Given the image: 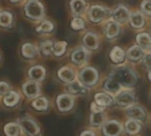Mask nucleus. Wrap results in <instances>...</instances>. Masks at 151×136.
I'll return each mask as SVG.
<instances>
[{
	"instance_id": "obj_23",
	"label": "nucleus",
	"mask_w": 151,
	"mask_h": 136,
	"mask_svg": "<svg viewBox=\"0 0 151 136\" xmlns=\"http://www.w3.org/2000/svg\"><path fill=\"white\" fill-rule=\"evenodd\" d=\"M110 57L113 62L121 63L125 60V52L121 47H114L110 53Z\"/></svg>"
},
{
	"instance_id": "obj_26",
	"label": "nucleus",
	"mask_w": 151,
	"mask_h": 136,
	"mask_svg": "<svg viewBox=\"0 0 151 136\" xmlns=\"http://www.w3.org/2000/svg\"><path fill=\"white\" fill-rule=\"evenodd\" d=\"M19 101V95L17 91H9L7 94H5V96L4 98V105L7 106H10V107L17 105Z\"/></svg>"
},
{
	"instance_id": "obj_4",
	"label": "nucleus",
	"mask_w": 151,
	"mask_h": 136,
	"mask_svg": "<svg viewBox=\"0 0 151 136\" xmlns=\"http://www.w3.org/2000/svg\"><path fill=\"white\" fill-rule=\"evenodd\" d=\"M98 72L92 67H87L83 69L80 73L81 82L87 86H93L98 81Z\"/></svg>"
},
{
	"instance_id": "obj_35",
	"label": "nucleus",
	"mask_w": 151,
	"mask_h": 136,
	"mask_svg": "<svg viewBox=\"0 0 151 136\" xmlns=\"http://www.w3.org/2000/svg\"><path fill=\"white\" fill-rule=\"evenodd\" d=\"M71 28L74 31H80L84 29L85 27V22L83 20V18H81L80 16L78 17H74L72 20H71Z\"/></svg>"
},
{
	"instance_id": "obj_25",
	"label": "nucleus",
	"mask_w": 151,
	"mask_h": 136,
	"mask_svg": "<svg viewBox=\"0 0 151 136\" xmlns=\"http://www.w3.org/2000/svg\"><path fill=\"white\" fill-rule=\"evenodd\" d=\"M119 25L117 22L115 21H111L107 24L106 25V29H105V33L108 39H113L116 36H118V34L119 33Z\"/></svg>"
},
{
	"instance_id": "obj_11",
	"label": "nucleus",
	"mask_w": 151,
	"mask_h": 136,
	"mask_svg": "<svg viewBox=\"0 0 151 136\" xmlns=\"http://www.w3.org/2000/svg\"><path fill=\"white\" fill-rule=\"evenodd\" d=\"M103 132L105 136H119L122 132V126L117 120H110L104 124Z\"/></svg>"
},
{
	"instance_id": "obj_6",
	"label": "nucleus",
	"mask_w": 151,
	"mask_h": 136,
	"mask_svg": "<svg viewBox=\"0 0 151 136\" xmlns=\"http://www.w3.org/2000/svg\"><path fill=\"white\" fill-rule=\"evenodd\" d=\"M55 31V24L53 21H51L50 19L48 18H43L42 20H41L40 22L35 24V33L42 35V36H45V35H50L51 33H53Z\"/></svg>"
},
{
	"instance_id": "obj_20",
	"label": "nucleus",
	"mask_w": 151,
	"mask_h": 136,
	"mask_svg": "<svg viewBox=\"0 0 151 136\" xmlns=\"http://www.w3.org/2000/svg\"><path fill=\"white\" fill-rule=\"evenodd\" d=\"M127 114L130 118L137 121H143L146 117L144 110L137 106H132L131 107H129V109L127 110Z\"/></svg>"
},
{
	"instance_id": "obj_8",
	"label": "nucleus",
	"mask_w": 151,
	"mask_h": 136,
	"mask_svg": "<svg viewBox=\"0 0 151 136\" xmlns=\"http://www.w3.org/2000/svg\"><path fill=\"white\" fill-rule=\"evenodd\" d=\"M20 127L29 136H37L40 134L38 125L31 119L25 118L20 120Z\"/></svg>"
},
{
	"instance_id": "obj_33",
	"label": "nucleus",
	"mask_w": 151,
	"mask_h": 136,
	"mask_svg": "<svg viewBox=\"0 0 151 136\" xmlns=\"http://www.w3.org/2000/svg\"><path fill=\"white\" fill-rule=\"evenodd\" d=\"M32 106L35 109L38 111H45L49 107V102L45 98L41 97V98L35 99V101L32 103Z\"/></svg>"
},
{
	"instance_id": "obj_7",
	"label": "nucleus",
	"mask_w": 151,
	"mask_h": 136,
	"mask_svg": "<svg viewBox=\"0 0 151 136\" xmlns=\"http://www.w3.org/2000/svg\"><path fill=\"white\" fill-rule=\"evenodd\" d=\"M115 100L121 107H131L135 102V97L134 94L129 91H122L118 92Z\"/></svg>"
},
{
	"instance_id": "obj_27",
	"label": "nucleus",
	"mask_w": 151,
	"mask_h": 136,
	"mask_svg": "<svg viewBox=\"0 0 151 136\" xmlns=\"http://www.w3.org/2000/svg\"><path fill=\"white\" fill-rule=\"evenodd\" d=\"M67 48V42L64 40L56 41L53 45V53L52 55L56 57H61L65 55Z\"/></svg>"
},
{
	"instance_id": "obj_22",
	"label": "nucleus",
	"mask_w": 151,
	"mask_h": 136,
	"mask_svg": "<svg viewBox=\"0 0 151 136\" xmlns=\"http://www.w3.org/2000/svg\"><path fill=\"white\" fill-rule=\"evenodd\" d=\"M95 100L97 105L102 107L109 106L113 103V98L107 93H97L95 95Z\"/></svg>"
},
{
	"instance_id": "obj_37",
	"label": "nucleus",
	"mask_w": 151,
	"mask_h": 136,
	"mask_svg": "<svg viewBox=\"0 0 151 136\" xmlns=\"http://www.w3.org/2000/svg\"><path fill=\"white\" fill-rule=\"evenodd\" d=\"M10 91V85L4 81H0V96L5 95Z\"/></svg>"
},
{
	"instance_id": "obj_16",
	"label": "nucleus",
	"mask_w": 151,
	"mask_h": 136,
	"mask_svg": "<svg viewBox=\"0 0 151 136\" xmlns=\"http://www.w3.org/2000/svg\"><path fill=\"white\" fill-rule=\"evenodd\" d=\"M129 18H130V12L128 9L122 5L117 7L112 13V18L117 23L126 22Z\"/></svg>"
},
{
	"instance_id": "obj_41",
	"label": "nucleus",
	"mask_w": 151,
	"mask_h": 136,
	"mask_svg": "<svg viewBox=\"0 0 151 136\" xmlns=\"http://www.w3.org/2000/svg\"><path fill=\"white\" fill-rule=\"evenodd\" d=\"M81 136H95V134H94V132L88 130V131H84V132H82V133H81Z\"/></svg>"
},
{
	"instance_id": "obj_34",
	"label": "nucleus",
	"mask_w": 151,
	"mask_h": 136,
	"mask_svg": "<svg viewBox=\"0 0 151 136\" xmlns=\"http://www.w3.org/2000/svg\"><path fill=\"white\" fill-rule=\"evenodd\" d=\"M104 115L103 112L98 113H92L90 116V123L94 127H99L104 123Z\"/></svg>"
},
{
	"instance_id": "obj_38",
	"label": "nucleus",
	"mask_w": 151,
	"mask_h": 136,
	"mask_svg": "<svg viewBox=\"0 0 151 136\" xmlns=\"http://www.w3.org/2000/svg\"><path fill=\"white\" fill-rule=\"evenodd\" d=\"M143 65L146 69L151 70V54H148L143 57Z\"/></svg>"
},
{
	"instance_id": "obj_24",
	"label": "nucleus",
	"mask_w": 151,
	"mask_h": 136,
	"mask_svg": "<svg viewBox=\"0 0 151 136\" xmlns=\"http://www.w3.org/2000/svg\"><path fill=\"white\" fill-rule=\"evenodd\" d=\"M143 56V49L140 46H133L127 51V57L129 60L136 62Z\"/></svg>"
},
{
	"instance_id": "obj_43",
	"label": "nucleus",
	"mask_w": 151,
	"mask_h": 136,
	"mask_svg": "<svg viewBox=\"0 0 151 136\" xmlns=\"http://www.w3.org/2000/svg\"><path fill=\"white\" fill-rule=\"evenodd\" d=\"M0 62H1V54H0Z\"/></svg>"
},
{
	"instance_id": "obj_19",
	"label": "nucleus",
	"mask_w": 151,
	"mask_h": 136,
	"mask_svg": "<svg viewBox=\"0 0 151 136\" xmlns=\"http://www.w3.org/2000/svg\"><path fill=\"white\" fill-rule=\"evenodd\" d=\"M70 9L72 13L75 16H81L86 9L85 0H70Z\"/></svg>"
},
{
	"instance_id": "obj_12",
	"label": "nucleus",
	"mask_w": 151,
	"mask_h": 136,
	"mask_svg": "<svg viewBox=\"0 0 151 136\" xmlns=\"http://www.w3.org/2000/svg\"><path fill=\"white\" fill-rule=\"evenodd\" d=\"M22 90H23L24 94L29 98H36L40 94L39 84L37 82H35L32 80L26 82L22 86Z\"/></svg>"
},
{
	"instance_id": "obj_40",
	"label": "nucleus",
	"mask_w": 151,
	"mask_h": 136,
	"mask_svg": "<svg viewBox=\"0 0 151 136\" xmlns=\"http://www.w3.org/2000/svg\"><path fill=\"white\" fill-rule=\"evenodd\" d=\"M8 2V4L14 5V6H19V5H22L26 0H6Z\"/></svg>"
},
{
	"instance_id": "obj_39",
	"label": "nucleus",
	"mask_w": 151,
	"mask_h": 136,
	"mask_svg": "<svg viewBox=\"0 0 151 136\" xmlns=\"http://www.w3.org/2000/svg\"><path fill=\"white\" fill-rule=\"evenodd\" d=\"M104 107L100 106L96 103H92L91 104V111L92 113H98V112H103Z\"/></svg>"
},
{
	"instance_id": "obj_31",
	"label": "nucleus",
	"mask_w": 151,
	"mask_h": 136,
	"mask_svg": "<svg viewBox=\"0 0 151 136\" xmlns=\"http://www.w3.org/2000/svg\"><path fill=\"white\" fill-rule=\"evenodd\" d=\"M141 127H142L141 124L135 120H129L126 123V130H127V134H129L131 135L138 134L141 130Z\"/></svg>"
},
{
	"instance_id": "obj_15",
	"label": "nucleus",
	"mask_w": 151,
	"mask_h": 136,
	"mask_svg": "<svg viewBox=\"0 0 151 136\" xmlns=\"http://www.w3.org/2000/svg\"><path fill=\"white\" fill-rule=\"evenodd\" d=\"M84 47L88 50H96L99 47V40L96 33L91 32L87 33L82 40Z\"/></svg>"
},
{
	"instance_id": "obj_42",
	"label": "nucleus",
	"mask_w": 151,
	"mask_h": 136,
	"mask_svg": "<svg viewBox=\"0 0 151 136\" xmlns=\"http://www.w3.org/2000/svg\"><path fill=\"white\" fill-rule=\"evenodd\" d=\"M149 77H150V80L151 81V71L150 72V74H149Z\"/></svg>"
},
{
	"instance_id": "obj_2",
	"label": "nucleus",
	"mask_w": 151,
	"mask_h": 136,
	"mask_svg": "<svg viewBox=\"0 0 151 136\" xmlns=\"http://www.w3.org/2000/svg\"><path fill=\"white\" fill-rule=\"evenodd\" d=\"M111 77L116 80L121 86L133 87L136 84L138 78L135 73L129 68L123 67L113 71Z\"/></svg>"
},
{
	"instance_id": "obj_14",
	"label": "nucleus",
	"mask_w": 151,
	"mask_h": 136,
	"mask_svg": "<svg viewBox=\"0 0 151 136\" xmlns=\"http://www.w3.org/2000/svg\"><path fill=\"white\" fill-rule=\"evenodd\" d=\"M53 45L54 41L49 39H43L39 41L37 44L39 54L43 57H49L53 53Z\"/></svg>"
},
{
	"instance_id": "obj_9",
	"label": "nucleus",
	"mask_w": 151,
	"mask_h": 136,
	"mask_svg": "<svg viewBox=\"0 0 151 136\" xmlns=\"http://www.w3.org/2000/svg\"><path fill=\"white\" fill-rule=\"evenodd\" d=\"M106 15L107 10L101 5H93L88 11L89 19L94 23L101 22L104 18H105Z\"/></svg>"
},
{
	"instance_id": "obj_5",
	"label": "nucleus",
	"mask_w": 151,
	"mask_h": 136,
	"mask_svg": "<svg viewBox=\"0 0 151 136\" xmlns=\"http://www.w3.org/2000/svg\"><path fill=\"white\" fill-rule=\"evenodd\" d=\"M20 55L25 60H34L39 55L38 51V46L37 44L32 42V41H25L20 45L19 48Z\"/></svg>"
},
{
	"instance_id": "obj_32",
	"label": "nucleus",
	"mask_w": 151,
	"mask_h": 136,
	"mask_svg": "<svg viewBox=\"0 0 151 136\" xmlns=\"http://www.w3.org/2000/svg\"><path fill=\"white\" fill-rule=\"evenodd\" d=\"M4 133L6 136H19L20 134V127L16 123H9L4 127Z\"/></svg>"
},
{
	"instance_id": "obj_10",
	"label": "nucleus",
	"mask_w": 151,
	"mask_h": 136,
	"mask_svg": "<svg viewBox=\"0 0 151 136\" xmlns=\"http://www.w3.org/2000/svg\"><path fill=\"white\" fill-rule=\"evenodd\" d=\"M27 75L30 80L40 83L43 81L46 76V69L42 65H34L28 69Z\"/></svg>"
},
{
	"instance_id": "obj_30",
	"label": "nucleus",
	"mask_w": 151,
	"mask_h": 136,
	"mask_svg": "<svg viewBox=\"0 0 151 136\" xmlns=\"http://www.w3.org/2000/svg\"><path fill=\"white\" fill-rule=\"evenodd\" d=\"M104 89L109 92L117 93V92H119V91L121 89V85L116 80H114L112 77H110L104 83Z\"/></svg>"
},
{
	"instance_id": "obj_18",
	"label": "nucleus",
	"mask_w": 151,
	"mask_h": 136,
	"mask_svg": "<svg viewBox=\"0 0 151 136\" xmlns=\"http://www.w3.org/2000/svg\"><path fill=\"white\" fill-rule=\"evenodd\" d=\"M58 76L60 80L68 84L73 82L75 79V72L70 67H62L58 71Z\"/></svg>"
},
{
	"instance_id": "obj_28",
	"label": "nucleus",
	"mask_w": 151,
	"mask_h": 136,
	"mask_svg": "<svg viewBox=\"0 0 151 136\" xmlns=\"http://www.w3.org/2000/svg\"><path fill=\"white\" fill-rule=\"evenodd\" d=\"M130 23L131 25L134 28H141L144 25V17L140 12H134L130 15Z\"/></svg>"
},
{
	"instance_id": "obj_13",
	"label": "nucleus",
	"mask_w": 151,
	"mask_h": 136,
	"mask_svg": "<svg viewBox=\"0 0 151 136\" xmlns=\"http://www.w3.org/2000/svg\"><path fill=\"white\" fill-rule=\"evenodd\" d=\"M73 98L67 94H62L58 97L57 99V105L61 112H68L70 111L73 106Z\"/></svg>"
},
{
	"instance_id": "obj_1",
	"label": "nucleus",
	"mask_w": 151,
	"mask_h": 136,
	"mask_svg": "<svg viewBox=\"0 0 151 136\" xmlns=\"http://www.w3.org/2000/svg\"><path fill=\"white\" fill-rule=\"evenodd\" d=\"M21 6L22 15L27 20L36 24L45 18L46 9L42 0H26Z\"/></svg>"
},
{
	"instance_id": "obj_21",
	"label": "nucleus",
	"mask_w": 151,
	"mask_h": 136,
	"mask_svg": "<svg viewBox=\"0 0 151 136\" xmlns=\"http://www.w3.org/2000/svg\"><path fill=\"white\" fill-rule=\"evenodd\" d=\"M67 90L73 95H85L88 92L84 84L78 81H73L70 83L67 86Z\"/></svg>"
},
{
	"instance_id": "obj_36",
	"label": "nucleus",
	"mask_w": 151,
	"mask_h": 136,
	"mask_svg": "<svg viewBox=\"0 0 151 136\" xmlns=\"http://www.w3.org/2000/svg\"><path fill=\"white\" fill-rule=\"evenodd\" d=\"M142 10L144 13L151 15V0H145L142 3Z\"/></svg>"
},
{
	"instance_id": "obj_29",
	"label": "nucleus",
	"mask_w": 151,
	"mask_h": 136,
	"mask_svg": "<svg viewBox=\"0 0 151 136\" xmlns=\"http://www.w3.org/2000/svg\"><path fill=\"white\" fill-rule=\"evenodd\" d=\"M136 41L142 48H150L151 47V36L149 33H142L136 36Z\"/></svg>"
},
{
	"instance_id": "obj_17",
	"label": "nucleus",
	"mask_w": 151,
	"mask_h": 136,
	"mask_svg": "<svg viewBox=\"0 0 151 136\" xmlns=\"http://www.w3.org/2000/svg\"><path fill=\"white\" fill-rule=\"evenodd\" d=\"M88 58V55L86 49L84 48H77L73 51L71 55V60L76 65H82L84 64Z\"/></svg>"
},
{
	"instance_id": "obj_3",
	"label": "nucleus",
	"mask_w": 151,
	"mask_h": 136,
	"mask_svg": "<svg viewBox=\"0 0 151 136\" xmlns=\"http://www.w3.org/2000/svg\"><path fill=\"white\" fill-rule=\"evenodd\" d=\"M15 24L14 12L10 9H0V30L11 31Z\"/></svg>"
}]
</instances>
